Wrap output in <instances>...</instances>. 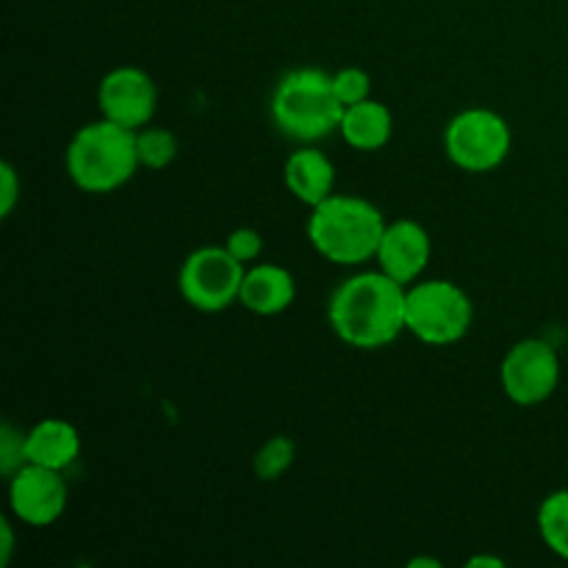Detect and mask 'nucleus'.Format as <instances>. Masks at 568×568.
Here are the masks:
<instances>
[{
	"label": "nucleus",
	"instance_id": "obj_13",
	"mask_svg": "<svg viewBox=\"0 0 568 568\" xmlns=\"http://www.w3.org/2000/svg\"><path fill=\"white\" fill-rule=\"evenodd\" d=\"M283 181L286 189L305 205H320L327 200L336 186V166L322 153L320 148H300L294 150L283 166Z\"/></svg>",
	"mask_w": 568,
	"mask_h": 568
},
{
	"label": "nucleus",
	"instance_id": "obj_18",
	"mask_svg": "<svg viewBox=\"0 0 568 568\" xmlns=\"http://www.w3.org/2000/svg\"><path fill=\"white\" fill-rule=\"evenodd\" d=\"M294 458H297V447H294L292 438L272 436L270 442L261 444L258 453H255V458H253L255 477H258L261 483L281 480V477L292 469Z\"/></svg>",
	"mask_w": 568,
	"mask_h": 568
},
{
	"label": "nucleus",
	"instance_id": "obj_9",
	"mask_svg": "<svg viewBox=\"0 0 568 568\" xmlns=\"http://www.w3.org/2000/svg\"><path fill=\"white\" fill-rule=\"evenodd\" d=\"M67 499H70V491H67V480L61 477V471L22 464L11 475L9 505L22 525L50 527L67 510Z\"/></svg>",
	"mask_w": 568,
	"mask_h": 568
},
{
	"label": "nucleus",
	"instance_id": "obj_10",
	"mask_svg": "<svg viewBox=\"0 0 568 568\" xmlns=\"http://www.w3.org/2000/svg\"><path fill=\"white\" fill-rule=\"evenodd\" d=\"M98 103L105 120L139 131L153 122L159 109V89L153 78L139 67H116L100 81Z\"/></svg>",
	"mask_w": 568,
	"mask_h": 568
},
{
	"label": "nucleus",
	"instance_id": "obj_1",
	"mask_svg": "<svg viewBox=\"0 0 568 568\" xmlns=\"http://www.w3.org/2000/svg\"><path fill=\"white\" fill-rule=\"evenodd\" d=\"M408 286L386 272H361L333 292L327 322L344 344L355 349L388 347L405 331Z\"/></svg>",
	"mask_w": 568,
	"mask_h": 568
},
{
	"label": "nucleus",
	"instance_id": "obj_2",
	"mask_svg": "<svg viewBox=\"0 0 568 568\" xmlns=\"http://www.w3.org/2000/svg\"><path fill=\"white\" fill-rule=\"evenodd\" d=\"M386 225L369 200L333 192L311 211L308 242L331 264L358 266L375 258Z\"/></svg>",
	"mask_w": 568,
	"mask_h": 568
},
{
	"label": "nucleus",
	"instance_id": "obj_21",
	"mask_svg": "<svg viewBox=\"0 0 568 568\" xmlns=\"http://www.w3.org/2000/svg\"><path fill=\"white\" fill-rule=\"evenodd\" d=\"M225 247L231 250L233 258H239L247 266L261 258V253H264V239H261V233L255 231V227H236V231L227 236Z\"/></svg>",
	"mask_w": 568,
	"mask_h": 568
},
{
	"label": "nucleus",
	"instance_id": "obj_4",
	"mask_svg": "<svg viewBox=\"0 0 568 568\" xmlns=\"http://www.w3.org/2000/svg\"><path fill=\"white\" fill-rule=\"evenodd\" d=\"M272 120L294 142H320L342 125L344 105L333 92V75L303 67L277 81L272 92Z\"/></svg>",
	"mask_w": 568,
	"mask_h": 568
},
{
	"label": "nucleus",
	"instance_id": "obj_8",
	"mask_svg": "<svg viewBox=\"0 0 568 568\" xmlns=\"http://www.w3.org/2000/svg\"><path fill=\"white\" fill-rule=\"evenodd\" d=\"M503 392L516 405H541L558 392L560 358L544 338H521L505 353L499 366Z\"/></svg>",
	"mask_w": 568,
	"mask_h": 568
},
{
	"label": "nucleus",
	"instance_id": "obj_19",
	"mask_svg": "<svg viewBox=\"0 0 568 568\" xmlns=\"http://www.w3.org/2000/svg\"><path fill=\"white\" fill-rule=\"evenodd\" d=\"M333 92H336V98L342 100L344 109H347V105L361 103V100H369V92H372L369 72L361 70V67H344V70H338L336 75H333Z\"/></svg>",
	"mask_w": 568,
	"mask_h": 568
},
{
	"label": "nucleus",
	"instance_id": "obj_3",
	"mask_svg": "<svg viewBox=\"0 0 568 568\" xmlns=\"http://www.w3.org/2000/svg\"><path fill=\"white\" fill-rule=\"evenodd\" d=\"M139 166L136 131L105 116L83 125L67 148V175L89 194L116 192Z\"/></svg>",
	"mask_w": 568,
	"mask_h": 568
},
{
	"label": "nucleus",
	"instance_id": "obj_15",
	"mask_svg": "<svg viewBox=\"0 0 568 568\" xmlns=\"http://www.w3.org/2000/svg\"><path fill=\"white\" fill-rule=\"evenodd\" d=\"M344 142L361 153H375L388 144L394 133V116L386 103L381 100H361V103L347 105L338 125Z\"/></svg>",
	"mask_w": 568,
	"mask_h": 568
},
{
	"label": "nucleus",
	"instance_id": "obj_6",
	"mask_svg": "<svg viewBox=\"0 0 568 568\" xmlns=\"http://www.w3.org/2000/svg\"><path fill=\"white\" fill-rule=\"evenodd\" d=\"M514 148L508 120L491 109H466L449 120L444 131V150L449 161L466 172H491Z\"/></svg>",
	"mask_w": 568,
	"mask_h": 568
},
{
	"label": "nucleus",
	"instance_id": "obj_16",
	"mask_svg": "<svg viewBox=\"0 0 568 568\" xmlns=\"http://www.w3.org/2000/svg\"><path fill=\"white\" fill-rule=\"evenodd\" d=\"M538 532L549 552L568 560V488L549 494L538 508Z\"/></svg>",
	"mask_w": 568,
	"mask_h": 568
},
{
	"label": "nucleus",
	"instance_id": "obj_23",
	"mask_svg": "<svg viewBox=\"0 0 568 568\" xmlns=\"http://www.w3.org/2000/svg\"><path fill=\"white\" fill-rule=\"evenodd\" d=\"M0 532H3V547H0V566H9L11 549H14V536H11L9 521H0Z\"/></svg>",
	"mask_w": 568,
	"mask_h": 568
},
{
	"label": "nucleus",
	"instance_id": "obj_11",
	"mask_svg": "<svg viewBox=\"0 0 568 568\" xmlns=\"http://www.w3.org/2000/svg\"><path fill=\"white\" fill-rule=\"evenodd\" d=\"M430 253L433 244L425 225H419L416 220H397L386 225L375 258L388 277H394L403 286H410L427 270Z\"/></svg>",
	"mask_w": 568,
	"mask_h": 568
},
{
	"label": "nucleus",
	"instance_id": "obj_7",
	"mask_svg": "<svg viewBox=\"0 0 568 568\" xmlns=\"http://www.w3.org/2000/svg\"><path fill=\"white\" fill-rule=\"evenodd\" d=\"M244 264L227 247H200L186 255L178 272V288L194 311L220 314L239 303L244 283Z\"/></svg>",
	"mask_w": 568,
	"mask_h": 568
},
{
	"label": "nucleus",
	"instance_id": "obj_5",
	"mask_svg": "<svg viewBox=\"0 0 568 568\" xmlns=\"http://www.w3.org/2000/svg\"><path fill=\"white\" fill-rule=\"evenodd\" d=\"M475 305L453 281L410 283L405 292V331L433 347H447L469 333Z\"/></svg>",
	"mask_w": 568,
	"mask_h": 568
},
{
	"label": "nucleus",
	"instance_id": "obj_20",
	"mask_svg": "<svg viewBox=\"0 0 568 568\" xmlns=\"http://www.w3.org/2000/svg\"><path fill=\"white\" fill-rule=\"evenodd\" d=\"M22 464H26V433L14 430L6 422L0 427V471L11 477Z\"/></svg>",
	"mask_w": 568,
	"mask_h": 568
},
{
	"label": "nucleus",
	"instance_id": "obj_25",
	"mask_svg": "<svg viewBox=\"0 0 568 568\" xmlns=\"http://www.w3.org/2000/svg\"><path fill=\"white\" fill-rule=\"evenodd\" d=\"M422 566L442 568V564H438V560H430V558H416V560H410V564H408V568H422Z\"/></svg>",
	"mask_w": 568,
	"mask_h": 568
},
{
	"label": "nucleus",
	"instance_id": "obj_14",
	"mask_svg": "<svg viewBox=\"0 0 568 568\" xmlns=\"http://www.w3.org/2000/svg\"><path fill=\"white\" fill-rule=\"evenodd\" d=\"M81 455V436H78L75 425L67 419H50L37 422L31 430L26 433V464L48 466V469L64 471Z\"/></svg>",
	"mask_w": 568,
	"mask_h": 568
},
{
	"label": "nucleus",
	"instance_id": "obj_24",
	"mask_svg": "<svg viewBox=\"0 0 568 568\" xmlns=\"http://www.w3.org/2000/svg\"><path fill=\"white\" fill-rule=\"evenodd\" d=\"M469 568H480V566H491V568H503L505 564L499 558H488V555H480V558H471L469 564H466Z\"/></svg>",
	"mask_w": 568,
	"mask_h": 568
},
{
	"label": "nucleus",
	"instance_id": "obj_22",
	"mask_svg": "<svg viewBox=\"0 0 568 568\" xmlns=\"http://www.w3.org/2000/svg\"><path fill=\"white\" fill-rule=\"evenodd\" d=\"M0 216H9L11 211H14L17 200H20V178H17V170L9 164V161H3L0 164Z\"/></svg>",
	"mask_w": 568,
	"mask_h": 568
},
{
	"label": "nucleus",
	"instance_id": "obj_12",
	"mask_svg": "<svg viewBox=\"0 0 568 568\" xmlns=\"http://www.w3.org/2000/svg\"><path fill=\"white\" fill-rule=\"evenodd\" d=\"M297 297L294 275L281 264H253L244 272L239 303L258 316L283 314Z\"/></svg>",
	"mask_w": 568,
	"mask_h": 568
},
{
	"label": "nucleus",
	"instance_id": "obj_17",
	"mask_svg": "<svg viewBox=\"0 0 568 568\" xmlns=\"http://www.w3.org/2000/svg\"><path fill=\"white\" fill-rule=\"evenodd\" d=\"M139 164L148 170H166L178 159V139L166 128L144 125L136 131Z\"/></svg>",
	"mask_w": 568,
	"mask_h": 568
}]
</instances>
